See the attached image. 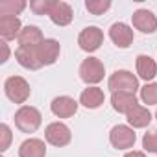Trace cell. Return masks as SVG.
<instances>
[{"instance_id":"1","label":"cell","mask_w":157,"mask_h":157,"mask_svg":"<svg viewBox=\"0 0 157 157\" xmlns=\"http://www.w3.org/2000/svg\"><path fill=\"white\" fill-rule=\"evenodd\" d=\"M107 87L111 93H137L140 87H139V78L129 72V70H115L109 80H107Z\"/></svg>"},{"instance_id":"2","label":"cell","mask_w":157,"mask_h":157,"mask_svg":"<svg viewBox=\"0 0 157 157\" xmlns=\"http://www.w3.org/2000/svg\"><path fill=\"white\" fill-rule=\"evenodd\" d=\"M43 122L41 111L33 105H21L15 113V126L22 133H35Z\"/></svg>"},{"instance_id":"3","label":"cell","mask_w":157,"mask_h":157,"mask_svg":"<svg viewBox=\"0 0 157 157\" xmlns=\"http://www.w3.org/2000/svg\"><path fill=\"white\" fill-rule=\"evenodd\" d=\"M4 93L13 104H24L30 98L32 89L22 76H10L4 82Z\"/></svg>"},{"instance_id":"4","label":"cell","mask_w":157,"mask_h":157,"mask_svg":"<svg viewBox=\"0 0 157 157\" xmlns=\"http://www.w3.org/2000/svg\"><path fill=\"white\" fill-rule=\"evenodd\" d=\"M104 74H105V67L98 57H87L80 65V78L89 87L100 83L104 80Z\"/></svg>"},{"instance_id":"5","label":"cell","mask_w":157,"mask_h":157,"mask_svg":"<svg viewBox=\"0 0 157 157\" xmlns=\"http://www.w3.org/2000/svg\"><path fill=\"white\" fill-rule=\"evenodd\" d=\"M135 140H137V133L131 126L117 124L109 131V142L117 150H129L135 146Z\"/></svg>"},{"instance_id":"6","label":"cell","mask_w":157,"mask_h":157,"mask_svg":"<svg viewBox=\"0 0 157 157\" xmlns=\"http://www.w3.org/2000/svg\"><path fill=\"white\" fill-rule=\"evenodd\" d=\"M44 139H46L48 144L63 148V146H67L72 140V133H70V128L67 124H63V122H52L44 129Z\"/></svg>"},{"instance_id":"7","label":"cell","mask_w":157,"mask_h":157,"mask_svg":"<svg viewBox=\"0 0 157 157\" xmlns=\"http://www.w3.org/2000/svg\"><path fill=\"white\" fill-rule=\"evenodd\" d=\"M104 43V32L98 26H87L78 35V44L83 52H96Z\"/></svg>"},{"instance_id":"8","label":"cell","mask_w":157,"mask_h":157,"mask_svg":"<svg viewBox=\"0 0 157 157\" xmlns=\"http://www.w3.org/2000/svg\"><path fill=\"white\" fill-rule=\"evenodd\" d=\"M37 59L41 63V67H48V65H54L57 59H59V54H61V44L59 41L56 39H44L37 48Z\"/></svg>"},{"instance_id":"9","label":"cell","mask_w":157,"mask_h":157,"mask_svg":"<svg viewBox=\"0 0 157 157\" xmlns=\"http://www.w3.org/2000/svg\"><path fill=\"white\" fill-rule=\"evenodd\" d=\"M133 28L139 30L140 33H155L157 32V17L150 10H137L131 15Z\"/></svg>"},{"instance_id":"10","label":"cell","mask_w":157,"mask_h":157,"mask_svg":"<svg viewBox=\"0 0 157 157\" xmlns=\"http://www.w3.org/2000/svg\"><path fill=\"white\" fill-rule=\"evenodd\" d=\"M109 39L118 46V48H128L131 46L135 33L131 30V26H128L126 22H115L109 28Z\"/></svg>"},{"instance_id":"11","label":"cell","mask_w":157,"mask_h":157,"mask_svg":"<svg viewBox=\"0 0 157 157\" xmlns=\"http://www.w3.org/2000/svg\"><path fill=\"white\" fill-rule=\"evenodd\" d=\"M50 111L57 117V118H70L76 115L78 111V102L70 96H57L52 100L50 104Z\"/></svg>"},{"instance_id":"12","label":"cell","mask_w":157,"mask_h":157,"mask_svg":"<svg viewBox=\"0 0 157 157\" xmlns=\"http://www.w3.org/2000/svg\"><path fill=\"white\" fill-rule=\"evenodd\" d=\"M48 17H50V21H52L56 26H68V24L72 22L74 13H72L70 4L61 2V0H54V6H52Z\"/></svg>"},{"instance_id":"13","label":"cell","mask_w":157,"mask_h":157,"mask_svg":"<svg viewBox=\"0 0 157 157\" xmlns=\"http://www.w3.org/2000/svg\"><path fill=\"white\" fill-rule=\"evenodd\" d=\"M17 41H19V46H24V48H37V46L44 41V37H43V32H41L37 26L28 24V26L22 28V32H21V35H19Z\"/></svg>"},{"instance_id":"14","label":"cell","mask_w":157,"mask_h":157,"mask_svg":"<svg viewBox=\"0 0 157 157\" xmlns=\"http://www.w3.org/2000/svg\"><path fill=\"white\" fill-rule=\"evenodd\" d=\"M104 102H105V94H104V91H102L100 87H96V85L83 89L82 94H80V104H82L83 107H87V109H98Z\"/></svg>"},{"instance_id":"15","label":"cell","mask_w":157,"mask_h":157,"mask_svg":"<svg viewBox=\"0 0 157 157\" xmlns=\"http://www.w3.org/2000/svg\"><path fill=\"white\" fill-rule=\"evenodd\" d=\"M22 32V24L19 17H0V35L4 41H11V39H19Z\"/></svg>"},{"instance_id":"16","label":"cell","mask_w":157,"mask_h":157,"mask_svg":"<svg viewBox=\"0 0 157 157\" xmlns=\"http://www.w3.org/2000/svg\"><path fill=\"white\" fill-rule=\"evenodd\" d=\"M137 96L133 93H113L111 94V105L117 113L128 115L135 105H137Z\"/></svg>"},{"instance_id":"17","label":"cell","mask_w":157,"mask_h":157,"mask_svg":"<svg viewBox=\"0 0 157 157\" xmlns=\"http://www.w3.org/2000/svg\"><path fill=\"white\" fill-rule=\"evenodd\" d=\"M126 120H128V124H129L133 129H135V128H146V126H150V122H151V113L148 111V107L137 104V105L126 115Z\"/></svg>"},{"instance_id":"18","label":"cell","mask_w":157,"mask_h":157,"mask_svg":"<svg viewBox=\"0 0 157 157\" xmlns=\"http://www.w3.org/2000/svg\"><path fill=\"white\" fill-rule=\"evenodd\" d=\"M19 157H46V144L41 139H26L19 148Z\"/></svg>"},{"instance_id":"19","label":"cell","mask_w":157,"mask_h":157,"mask_svg":"<svg viewBox=\"0 0 157 157\" xmlns=\"http://www.w3.org/2000/svg\"><path fill=\"white\" fill-rule=\"evenodd\" d=\"M15 59H17V63H19L22 68H28V70H37V68H41V63H39V59H37L35 48L19 46V48L15 50Z\"/></svg>"},{"instance_id":"20","label":"cell","mask_w":157,"mask_h":157,"mask_svg":"<svg viewBox=\"0 0 157 157\" xmlns=\"http://www.w3.org/2000/svg\"><path fill=\"white\" fill-rule=\"evenodd\" d=\"M137 74H139L140 80L151 82L157 76V63L150 56H144V54L137 56Z\"/></svg>"},{"instance_id":"21","label":"cell","mask_w":157,"mask_h":157,"mask_svg":"<svg viewBox=\"0 0 157 157\" xmlns=\"http://www.w3.org/2000/svg\"><path fill=\"white\" fill-rule=\"evenodd\" d=\"M24 8V0H4V2H0V17H17Z\"/></svg>"},{"instance_id":"22","label":"cell","mask_w":157,"mask_h":157,"mask_svg":"<svg viewBox=\"0 0 157 157\" xmlns=\"http://www.w3.org/2000/svg\"><path fill=\"white\" fill-rule=\"evenodd\" d=\"M140 100L146 105H157V83H146L140 87Z\"/></svg>"},{"instance_id":"23","label":"cell","mask_w":157,"mask_h":157,"mask_svg":"<svg viewBox=\"0 0 157 157\" xmlns=\"http://www.w3.org/2000/svg\"><path fill=\"white\" fill-rule=\"evenodd\" d=\"M85 8L89 13L93 15H104L109 8H111V2L109 0H87L85 2Z\"/></svg>"},{"instance_id":"24","label":"cell","mask_w":157,"mask_h":157,"mask_svg":"<svg viewBox=\"0 0 157 157\" xmlns=\"http://www.w3.org/2000/svg\"><path fill=\"white\" fill-rule=\"evenodd\" d=\"M52 6H54V0H32L30 2V10L35 15H48Z\"/></svg>"},{"instance_id":"25","label":"cell","mask_w":157,"mask_h":157,"mask_svg":"<svg viewBox=\"0 0 157 157\" xmlns=\"http://www.w3.org/2000/svg\"><path fill=\"white\" fill-rule=\"evenodd\" d=\"M142 148L148 153H157V129H151V131L144 133V137H142Z\"/></svg>"},{"instance_id":"26","label":"cell","mask_w":157,"mask_h":157,"mask_svg":"<svg viewBox=\"0 0 157 157\" xmlns=\"http://www.w3.org/2000/svg\"><path fill=\"white\" fill-rule=\"evenodd\" d=\"M11 139H13V135H11L10 126L8 124H2V126H0V151H6L10 148Z\"/></svg>"},{"instance_id":"27","label":"cell","mask_w":157,"mask_h":157,"mask_svg":"<svg viewBox=\"0 0 157 157\" xmlns=\"http://www.w3.org/2000/svg\"><path fill=\"white\" fill-rule=\"evenodd\" d=\"M0 46H2V50H4V56H2V59H0V61L6 63V61L10 59V48H8V43H6V41H2V43H0Z\"/></svg>"},{"instance_id":"28","label":"cell","mask_w":157,"mask_h":157,"mask_svg":"<svg viewBox=\"0 0 157 157\" xmlns=\"http://www.w3.org/2000/svg\"><path fill=\"white\" fill-rule=\"evenodd\" d=\"M124 157H146V155H144V151H137V150H131V151H128Z\"/></svg>"},{"instance_id":"29","label":"cell","mask_w":157,"mask_h":157,"mask_svg":"<svg viewBox=\"0 0 157 157\" xmlns=\"http://www.w3.org/2000/svg\"><path fill=\"white\" fill-rule=\"evenodd\" d=\"M155 118H157V111H155Z\"/></svg>"}]
</instances>
